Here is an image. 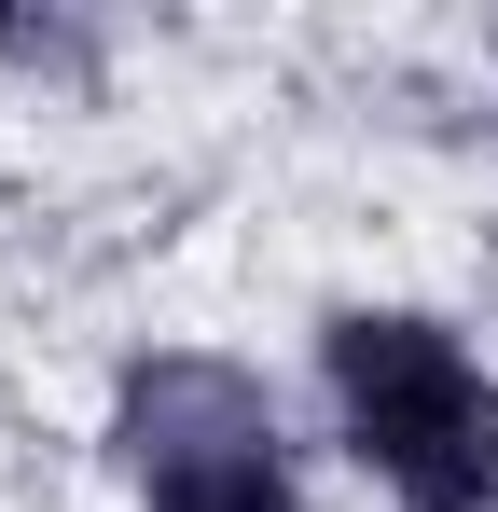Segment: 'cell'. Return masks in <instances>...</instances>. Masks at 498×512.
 Masks as SVG:
<instances>
[{"label": "cell", "mask_w": 498, "mask_h": 512, "mask_svg": "<svg viewBox=\"0 0 498 512\" xmlns=\"http://www.w3.org/2000/svg\"><path fill=\"white\" fill-rule=\"evenodd\" d=\"M0 56H14V70H83V56H97V28H70V14H42V28H28V14H0Z\"/></svg>", "instance_id": "3957f363"}, {"label": "cell", "mask_w": 498, "mask_h": 512, "mask_svg": "<svg viewBox=\"0 0 498 512\" xmlns=\"http://www.w3.org/2000/svg\"><path fill=\"white\" fill-rule=\"evenodd\" d=\"M319 402L388 512H498V360L443 305H332Z\"/></svg>", "instance_id": "6da1fadb"}, {"label": "cell", "mask_w": 498, "mask_h": 512, "mask_svg": "<svg viewBox=\"0 0 498 512\" xmlns=\"http://www.w3.org/2000/svg\"><path fill=\"white\" fill-rule=\"evenodd\" d=\"M97 443L139 512H305V443L277 416V388L222 346H139L111 374Z\"/></svg>", "instance_id": "7a4b0ae2"}]
</instances>
